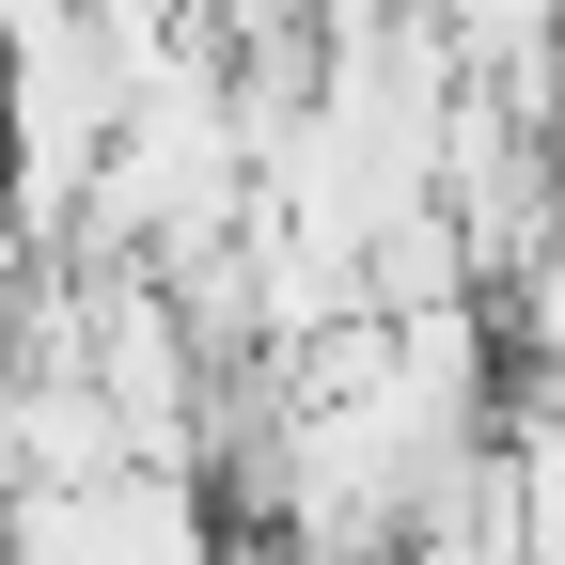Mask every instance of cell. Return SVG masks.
Returning <instances> with one entry per match:
<instances>
[{"instance_id":"1","label":"cell","mask_w":565,"mask_h":565,"mask_svg":"<svg viewBox=\"0 0 565 565\" xmlns=\"http://www.w3.org/2000/svg\"><path fill=\"white\" fill-rule=\"evenodd\" d=\"M503 330L534 345V362H565V189H550V221H534V252L503 267Z\"/></svg>"}]
</instances>
